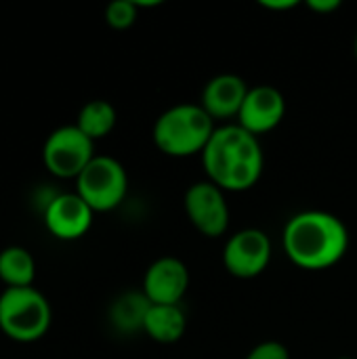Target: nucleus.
I'll return each instance as SVG.
<instances>
[{
	"mask_svg": "<svg viewBox=\"0 0 357 359\" xmlns=\"http://www.w3.org/2000/svg\"><path fill=\"white\" fill-rule=\"evenodd\" d=\"M282 244L286 257L301 269L322 271L337 265L349 248L345 223L326 210H303L288 219Z\"/></svg>",
	"mask_w": 357,
	"mask_h": 359,
	"instance_id": "f03ea898",
	"label": "nucleus"
},
{
	"mask_svg": "<svg viewBox=\"0 0 357 359\" xmlns=\"http://www.w3.org/2000/svg\"><path fill=\"white\" fill-rule=\"evenodd\" d=\"M189 288V269L177 257L154 261L143 276V294L151 305H181Z\"/></svg>",
	"mask_w": 357,
	"mask_h": 359,
	"instance_id": "9d476101",
	"label": "nucleus"
},
{
	"mask_svg": "<svg viewBox=\"0 0 357 359\" xmlns=\"http://www.w3.org/2000/svg\"><path fill=\"white\" fill-rule=\"evenodd\" d=\"M48 233L63 242L80 240L93 227V208L74 191L57 194L42 212Z\"/></svg>",
	"mask_w": 357,
	"mask_h": 359,
	"instance_id": "1a4fd4ad",
	"label": "nucleus"
},
{
	"mask_svg": "<svg viewBox=\"0 0 357 359\" xmlns=\"http://www.w3.org/2000/svg\"><path fill=\"white\" fill-rule=\"evenodd\" d=\"M271 261V240L257 227H246L234 233L223 248L225 269L240 280L261 276Z\"/></svg>",
	"mask_w": 357,
	"mask_h": 359,
	"instance_id": "6e6552de",
	"label": "nucleus"
},
{
	"mask_svg": "<svg viewBox=\"0 0 357 359\" xmlns=\"http://www.w3.org/2000/svg\"><path fill=\"white\" fill-rule=\"evenodd\" d=\"M307 8L320 15H328L337 8H341V0H307Z\"/></svg>",
	"mask_w": 357,
	"mask_h": 359,
	"instance_id": "6ab92c4d",
	"label": "nucleus"
},
{
	"mask_svg": "<svg viewBox=\"0 0 357 359\" xmlns=\"http://www.w3.org/2000/svg\"><path fill=\"white\" fill-rule=\"evenodd\" d=\"M356 57H357V36H356Z\"/></svg>",
	"mask_w": 357,
	"mask_h": 359,
	"instance_id": "412c9836",
	"label": "nucleus"
},
{
	"mask_svg": "<svg viewBox=\"0 0 357 359\" xmlns=\"http://www.w3.org/2000/svg\"><path fill=\"white\" fill-rule=\"evenodd\" d=\"M261 6L267 11H290L299 6L297 0H261Z\"/></svg>",
	"mask_w": 357,
	"mask_h": 359,
	"instance_id": "aec40b11",
	"label": "nucleus"
},
{
	"mask_svg": "<svg viewBox=\"0 0 357 359\" xmlns=\"http://www.w3.org/2000/svg\"><path fill=\"white\" fill-rule=\"evenodd\" d=\"M36 278V261L23 246H6L0 250V280L6 288L32 286Z\"/></svg>",
	"mask_w": 357,
	"mask_h": 359,
	"instance_id": "2eb2a0df",
	"label": "nucleus"
},
{
	"mask_svg": "<svg viewBox=\"0 0 357 359\" xmlns=\"http://www.w3.org/2000/svg\"><path fill=\"white\" fill-rule=\"evenodd\" d=\"M128 191V175L112 156H95L76 179V194L93 208V212H109L118 208Z\"/></svg>",
	"mask_w": 357,
	"mask_h": 359,
	"instance_id": "39448f33",
	"label": "nucleus"
},
{
	"mask_svg": "<svg viewBox=\"0 0 357 359\" xmlns=\"http://www.w3.org/2000/svg\"><path fill=\"white\" fill-rule=\"evenodd\" d=\"M187 330V316L181 305H151L145 318L143 332L162 345L181 341Z\"/></svg>",
	"mask_w": 357,
	"mask_h": 359,
	"instance_id": "ddd939ff",
	"label": "nucleus"
},
{
	"mask_svg": "<svg viewBox=\"0 0 357 359\" xmlns=\"http://www.w3.org/2000/svg\"><path fill=\"white\" fill-rule=\"evenodd\" d=\"M339 359H351V358H339Z\"/></svg>",
	"mask_w": 357,
	"mask_h": 359,
	"instance_id": "4be33fe9",
	"label": "nucleus"
},
{
	"mask_svg": "<svg viewBox=\"0 0 357 359\" xmlns=\"http://www.w3.org/2000/svg\"><path fill=\"white\" fill-rule=\"evenodd\" d=\"M139 17L135 0H116L105 8V21L112 29H128Z\"/></svg>",
	"mask_w": 357,
	"mask_h": 359,
	"instance_id": "f3484780",
	"label": "nucleus"
},
{
	"mask_svg": "<svg viewBox=\"0 0 357 359\" xmlns=\"http://www.w3.org/2000/svg\"><path fill=\"white\" fill-rule=\"evenodd\" d=\"M248 90L240 76L219 74L204 84L200 105L213 120H231L238 118Z\"/></svg>",
	"mask_w": 357,
	"mask_h": 359,
	"instance_id": "f8f14e48",
	"label": "nucleus"
},
{
	"mask_svg": "<svg viewBox=\"0 0 357 359\" xmlns=\"http://www.w3.org/2000/svg\"><path fill=\"white\" fill-rule=\"evenodd\" d=\"M215 130V120L200 103H179L158 116L151 137L164 156L189 158L202 156Z\"/></svg>",
	"mask_w": 357,
	"mask_h": 359,
	"instance_id": "7ed1b4c3",
	"label": "nucleus"
},
{
	"mask_svg": "<svg viewBox=\"0 0 357 359\" xmlns=\"http://www.w3.org/2000/svg\"><path fill=\"white\" fill-rule=\"evenodd\" d=\"M246 359H290V353L278 341H263L248 351Z\"/></svg>",
	"mask_w": 357,
	"mask_h": 359,
	"instance_id": "a211bd4d",
	"label": "nucleus"
},
{
	"mask_svg": "<svg viewBox=\"0 0 357 359\" xmlns=\"http://www.w3.org/2000/svg\"><path fill=\"white\" fill-rule=\"evenodd\" d=\"M286 116V99L271 84L252 86L244 99V105L238 114V124L250 135L259 137L271 133Z\"/></svg>",
	"mask_w": 357,
	"mask_h": 359,
	"instance_id": "9b49d317",
	"label": "nucleus"
},
{
	"mask_svg": "<svg viewBox=\"0 0 357 359\" xmlns=\"http://www.w3.org/2000/svg\"><path fill=\"white\" fill-rule=\"evenodd\" d=\"M189 223L206 238H221L229 227V206L225 191L215 183L198 181L189 185L183 198Z\"/></svg>",
	"mask_w": 357,
	"mask_h": 359,
	"instance_id": "0eeeda50",
	"label": "nucleus"
},
{
	"mask_svg": "<svg viewBox=\"0 0 357 359\" xmlns=\"http://www.w3.org/2000/svg\"><path fill=\"white\" fill-rule=\"evenodd\" d=\"M202 164L208 181L223 191H248L259 183L265 158L259 137L240 124H223L204 147Z\"/></svg>",
	"mask_w": 357,
	"mask_h": 359,
	"instance_id": "f257e3e1",
	"label": "nucleus"
},
{
	"mask_svg": "<svg viewBox=\"0 0 357 359\" xmlns=\"http://www.w3.org/2000/svg\"><path fill=\"white\" fill-rule=\"evenodd\" d=\"M116 122H118L116 107L105 99H93L84 103L82 109L78 111L76 126L90 141H99V139H105L116 128Z\"/></svg>",
	"mask_w": 357,
	"mask_h": 359,
	"instance_id": "dca6fc26",
	"label": "nucleus"
},
{
	"mask_svg": "<svg viewBox=\"0 0 357 359\" xmlns=\"http://www.w3.org/2000/svg\"><path fill=\"white\" fill-rule=\"evenodd\" d=\"M149 307H151V303L143 294V290L141 292H124L112 303L109 322L122 334L139 332L145 326V318H147Z\"/></svg>",
	"mask_w": 357,
	"mask_h": 359,
	"instance_id": "4468645a",
	"label": "nucleus"
},
{
	"mask_svg": "<svg viewBox=\"0 0 357 359\" xmlns=\"http://www.w3.org/2000/svg\"><path fill=\"white\" fill-rule=\"evenodd\" d=\"M95 156V141L76 124L55 128L42 145V162L57 179H78Z\"/></svg>",
	"mask_w": 357,
	"mask_h": 359,
	"instance_id": "423d86ee",
	"label": "nucleus"
},
{
	"mask_svg": "<svg viewBox=\"0 0 357 359\" xmlns=\"http://www.w3.org/2000/svg\"><path fill=\"white\" fill-rule=\"evenodd\" d=\"M53 322L50 303L34 286L4 288L0 294V330L15 343L40 341Z\"/></svg>",
	"mask_w": 357,
	"mask_h": 359,
	"instance_id": "20e7f679",
	"label": "nucleus"
}]
</instances>
